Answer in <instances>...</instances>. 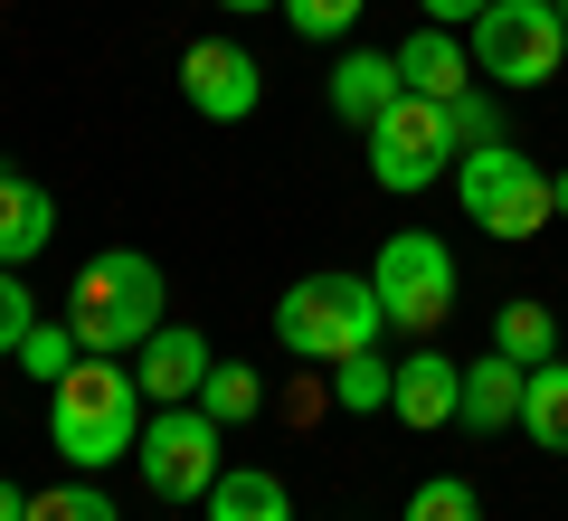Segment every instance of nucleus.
Segmentation results:
<instances>
[{
  "instance_id": "1",
  "label": "nucleus",
  "mask_w": 568,
  "mask_h": 521,
  "mask_svg": "<svg viewBox=\"0 0 568 521\" xmlns=\"http://www.w3.org/2000/svg\"><path fill=\"white\" fill-rule=\"evenodd\" d=\"M142 380L114 361V351H85L77 370H67L58 389H48V437H58V455L77 464V474H104V464H123L142 445Z\"/></svg>"
},
{
  "instance_id": "2",
  "label": "nucleus",
  "mask_w": 568,
  "mask_h": 521,
  "mask_svg": "<svg viewBox=\"0 0 568 521\" xmlns=\"http://www.w3.org/2000/svg\"><path fill=\"white\" fill-rule=\"evenodd\" d=\"M379 332H388V303L369 275H304L275 294V341L313 370L351 361V351H379Z\"/></svg>"
},
{
  "instance_id": "3",
  "label": "nucleus",
  "mask_w": 568,
  "mask_h": 521,
  "mask_svg": "<svg viewBox=\"0 0 568 521\" xmlns=\"http://www.w3.org/2000/svg\"><path fill=\"white\" fill-rule=\"evenodd\" d=\"M162 265L142 257V247H104V257L77 265V294H67V322H77L85 351H142V341L162 332Z\"/></svg>"
},
{
  "instance_id": "4",
  "label": "nucleus",
  "mask_w": 568,
  "mask_h": 521,
  "mask_svg": "<svg viewBox=\"0 0 568 521\" xmlns=\"http://www.w3.org/2000/svg\"><path fill=\"white\" fill-rule=\"evenodd\" d=\"M455 200H465V219L484 238H540L559 219L549 209V171H530V152H511V142H484V152L455 161Z\"/></svg>"
},
{
  "instance_id": "5",
  "label": "nucleus",
  "mask_w": 568,
  "mask_h": 521,
  "mask_svg": "<svg viewBox=\"0 0 568 521\" xmlns=\"http://www.w3.org/2000/svg\"><path fill=\"white\" fill-rule=\"evenodd\" d=\"M133 464H142V483H152L162 502H209V483L227 474V464H219V418H209L200 399L152 408V418H142Z\"/></svg>"
},
{
  "instance_id": "6",
  "label": "nucleus",
  "mask_w": 568,
  "mask_h": 521,
  "mask_svg": "<svg viewBox=\"0 0 568 521\" xmlns=\"http://www.w3.org/2000/svg\"><path fill=\"white\" fill-rule=\"evenodd\" d=\"M446 171H455V133H446V104L436 96H398L369 123V181L379 190L417 200V190H436Z\"/></svg>"
},
{
  "instance_id": "7",
  "label": "nucleus",
  "mask_w": 568,
  "mask_h": 521,
  "mask_svg": "<svg viewBox=\"0 0 568 521\" xmlns=\"http://www.w3.org/2000/svg\"><path fill=\"white\" fill-rule=\"evenodd\" d=\"M568 58V29H559V0H493L474 20V67L493 86H549Z\"/></svg>"
},
{
  "instance_id": "8",
  "label": "nucleus",
  "mask_w": 568,
  "mask_h": 521,
  "mask_svg": "<svg viewBox=\"0 0 568 521\" xmlns=\"http://www.w3.org/2000/svg\"><path fill=\"white\" fill-rule=\"evenodd\" d=\"M369 284H379V303H388L398 332H436V322L455 313V247L426 238V228H398V238L379 247V265H369Z\"/></svg>"
},
{
  "instance_id": "9",
  "label": "nucleus",
  "mask_w": 568,
  "mask_h": 521,
  "mask_svg": "<svg viewBox=\"0 0 568 521\" xmlns=\"http://www.w3.org/2000/svg\"><path fill=\"white\" fill-rule=\"evenodd\" d=\"M181 96H190V114H209V123H246L256 96H265V67L246 58L237 39H200L181 58Z\"/></svg>"
},
{
  "instance_id": "10",
  "label": "nucleus",
  "mask_w": 568,
  "mask_h": 521,
  "mask_svg": "<svg viewBox=\"0 0 568 521\" xmlns=\"http://www.w3.org/2000/svg\"><path fill=\"white\" fill-rule=\"evenodd\" d=\"M133 380H142V399H152V408H181V399H200V380H209V341L190 332V322H162V332L142 341Z\"/></svg>"
},
{
  "instance_id": "11",
  "label": "nucleus",
  "mask_w": 568,
  "mask_h": 521,
  "mask_svg": "<svg viewBox=\"0 0 568 521\" xmlns=\"http://www.w3.org/2000/svg\"><path fill=\"white\" fill-rule=\"evenodd\" d=\"M388 58H398V86H407V96H436V104H455V96L474 86V58L455 48V29H436V20H426L417 39H398Z\"/></svg>"
},
{
  "instance_id": "12",
  "label": "nucleus",
  "mask_w": 568,
  "mask_h": 521,
  "mask_svg": "<svg viewBox=\"0 0 568 521\" xmlns=\"http://www.w3.org/2000/svg\"><path fill=\"white\" fill-rule=\"evenodd\" d=\"M455 399H465V361L446 351H407L398 361V427H455Z\"/></svg>"
},
{
  "instance_id": "13",
  "label": "nucleus",
  "mask_w": 568,
  "mask_h": 521,
  "mask_svg": "<svg viewBox=\"0 0 568 521\" xmlns=\"http://www.w3.org/2000/svg\"><path fill=\"white\" fill-rule=\"evenodd\" d=\"M521 389H530V370H521V361H503V351H484V361L465 370L455 427H474V437H493V427H521Z\"/></svg>"
},
{
  "instance_id": "14",
  "label": "nucleus",
  "mask_w": 568,
  "mask_h": 521,
  "mask_svg": "<svg viewBox=\"0 0 568 521\" xmlns=\"http://www.w3.org/2000/svg\"><path fill=\"white\" fill-rule=\"evenodd\" d=\"M398 96H407V86H398V58H379V48H351V58L332 67V114L361 123V133H369Z\"/></svg>"
},
{
  "instance_id": "15",
  "label": "nucleus",
  "mask_w": 568,
  "mask_h": 521,
  "mask_svg": "<svg viewBox=\"0 0 568 521\" xmlns=\"http://www.w3.org/2000/svg\"><path fill=\"white\" fill-rule=\"evenodd\" d=\"M48 238H58V200L39 181H20V171H0V265L48 257Z\"/></svg>"
},
{
  "instance_id": "16",
  "label": "nucleus",
  "mask_w": 568,
  "mask_h": 521,
  "mask_svg": "<svg viewBox=\"0 0 568 521\" xmlns=\"http://www.w3.org/2000/svg\"><path fill=\"white\" fill-rule=\"evenodd\" d=\"M209 521H294V493L265 464H237V474L209 483Z\"/></svg>"
},
{
  "instance_id": "17",
  "label": "nucleus",
  "mask_w": 568,
  "mask_h": 521,
  "mask_svg": "<svg viewBox=\"0 0 568 521\" xmlns=\"http://www.w3.org/2000/svg\"><path fill=\"white\" fill-rule=\"evenodd\" d=\"M493 351L503 361H521V370H540V361H559V322H549V303H503L493 313Z\"/></svg>"
},
{
  "instance_id": "18",
  "label": "nucleus",
  "mask_w": 568,
  "mask_h": 521,
  "mask_svg": "<svg viewBox=\"0 0 568 521\" xmlns=\"http://www.w3.org/2000/svg\"><path fill=\"white\" fill-rule=\"evenodd\" d=\"M332 399H342L351 418H379V408L398 399V361H388V351H351V361H332Z\"/></svg>"
},
{
  "instance_id": "19",
  "label": "nucleus",
  "mask_w": 568,
  "mask_h": 521,
  "mask_svg": "<svg viewBox=\"0 0 568 521\" xmlns=\"http://www.w3.org/2000/svg\"><path fill=\"white\" fill-rule=\"evenodd\" d=\"M521 427L549 445V455H568V361H540L521 389Z\"/></svg>"
},
{
  "instance_id": "20",
  "label": "nucleus",
  "mask_w": 568,
  "mask_h": 521,
  "mask_svg": "<svg viewBox=\"0 0 568 521\" xmlns=\"http://www.w3.org/2000/svg\"><path fill=\"white\" fill-rule=\"evenodd\" d=\"M200 408H209L219 427H246V418L265 408V380H256L246 361H209V380H200Z\"/></svg>"
},
{
  "instance_id": "21",
  "label": "nucleus",
  "mask_w": 568,
  "mask_h": 521,
  "mask_svg": "<svg viewBox=\"0 0 568 521\" xmlns=\"http://www.w3.org/2000/svg\"><path fill=\"white\" fill-rule=\"evenodd\" d=\"M77 361H85L77 322H29V341H20V370H29V380H48V389H58Z\"/></svg>"
},
{
  "instance_id": "22",
  "label": "nucleus",
  "mask_w": 568,
  "mask_h": 521,
  "mask_svg": "<svg viewBox=\"0 0 568 521\" xmlns=\"http://www.w3.org/2000/svg\"><path fill=\"white\" fill-rule=\"evenodd\" d=\"M398 521H484V502H474V483L465 474H426L417 493H407V512Z\"/></svg>"
},
{
  "instance_id": "23",
  "label": "nucleus",
  "mask_w": 568,
  "mask_h": 521,
  "mask_svg": "<svg viewBox=\"0 0 568 521\" xmlns=\"http://www.w3.org/2000/svg\"><path fill=\"white\" fill-rule=\"evenodd\" d=\"M29 521H114V502H104L95 474H77V483H58V493H29Z\"/></svg>"
},
{
  "instance_id": "24",
  "label": "nucleus",
  "mask_w": 568,
  "mask_h": 521,
  "mask_svg": "<svg viewBox=\"0 0 568 521\" xmlns=\"http://www.w3.org/2000/svg\"><path fill=\"white\" fill-rule=\"evenodd\" d=\"M369 0H284V20H294V39H351V20H361Z\"/></svg>"
},
{
  "instance_id": "25",
  "label": "nucleus",
  "mask_w": 568,
  "mask_h": 521,
  "mask_svg": "<svg viewBox=\"0 0 568 521\" xmlns=\"http://www.w3.org/2000/svg\"><path fill=\"white\" fill-rule=\"evenodd\" d=\"M446 133H455V161H465V152H484V142H503V114H493V104L465 86V96L446 104Z\"/></svg>"
},
{
  "instance_id": "26",
  "label": "nucleus",
  "mask_w": 568,
  "mask_h": 521,
  "mask_svg": "<svg viewBox=\"0 0 568 521\" xmlns=\"http://www.w3.org/2000/svg\"><path fill=\"white\" fill-rule=\"evenodd\" d=\"M29 322H39V303H29L20 265H0V351H20V341H29Z\"/></svg>"
},
{
  "instance_id": "27",
  "label": "nucleus",
  "mask_w": 568,
  "mask_h": 521,
  "mask_svg": "<svg viewBox=\"0 0 568 521\" xmlns=\"http://www.w3.org/2000/svg\"><path fill=\"white\" fill-rule=\"evenodd\" d=\"M417 10H426V20H436V29H465V20H484L493 0H417Z\"/></svg>"
},
{
  "instance_id": "28",
  "label": "nucleus",
  "mask_w": 568,
  "mask_h": 521,
  "mask_svg": "<svg viewBox=\"0 0 568 521\" xmlns=\"http://www.w3.org/2000/svg\"><path fill=\"white\" fill-rule=\"evenodd\" d=\"M0 521H29V493H20V483H0Z\"/></svg>"
},
{
  "instance_id": "29",
  "label": "nucleus",
  "mask_w": 568,
  "mask_h": 521,
  "mask_svg": "<svg viewBox=\"0 0 568 521\" xmlns=\"http://www.w3.org/2000/svg\"><path fill=\"white\" fill-rule=\"evenodd\" d=\"M219 10H246V20H256V10H284V0H219Z\"/></svg>"
},
{
  "instance_id": "30",
  "label": "nucleus",
  "mask_w": 568,
  "mask_h": 521,
  "mask_svg": "<svg viewBox=\"0 0 568 521\" xmlns=\"http://www.w3.org/2000/svg\"><path fill=\"white\" fill-rule=\"evenodd\" d=\"M549 209H559V219H568V171H559V181H549Z\"/></svg>"
},
{
  "instance_id": "31",
  "label": "nucleus",
  "mask_w": 568,
  "mask_h": 521,
  "mask_svg": "<svg viewBox=\"0 0 568 521\" xmlns=\"http://www.w3.org/2000/svg\"><path fill=\"white\" fill-rule=\"evenodd\" d=\"M559 29H568V0H559Z\"/></svg>"
}]
</instances>
